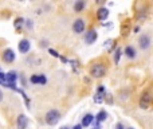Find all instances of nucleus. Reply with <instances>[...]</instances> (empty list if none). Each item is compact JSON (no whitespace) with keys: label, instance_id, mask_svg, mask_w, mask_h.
Segmentation results:
<instances>
[{"label":"nucleus","instance_id":"obj_7","mask_svg":"<svg viewBox=\"0 0 153 129\" xmlns=\"http://www.w3.org/2000/svg\"><path fill=\"white\" fill-rule=\"evenodd\" d=\"M138 45H140V47L143 48V50H146V48L151 46V38H149L148 35H141L140 39H138Z\"/></svg>","mask_w":153,"mask_h":129},{"label":"nucleus","instance_id":"obj_4","mask_svg":"<svg viewBox=\"0 0 153 129\" xmlns=\"http://www.w3.org/2000/svg\"><path fill=\"white\" fill-rule=\"evenodd\" d=\"M97 38H98L97 31H94V30H90V31H87L86 35H85V42H86L87 45H93V43L97 40Z\"/></svg>","mask_w":153,"mask_h":129},{"label":"nucleus","instance_id":"obj_1","mask_svg":"<svg viewBox=\"0 0 153 129\" xmlns=\"http://www.w3.org/2000/svg\"><path fill=\"white\" fill-rule=\"evenodd\" d=\"M106 74V66L103 63H94L90 69V75L94 78H101Z\"/></svg>","mask_w":153,"mask_h":129},{"label":"nucleus","instance_id":"obj_24","mask_svg":"<svg viewBox=\"0 0 153 129\" xmlns=\"http://www.w3.org/2000/svg\"><path fill=\"white\" fill-rule=\"evenodd\" d=\"M73 129H82V125H75Z\"/></svg>","mask_w":153,"mask_h":129},{"label":"nucleus","instance_id":"obj_2","mask_svg":"<svg viewBox=\"0 0 153 129\" xmlns=\"http://www.w3.org/2000/svg\"><path fill=\"white\" fill-rule=\"evenodd\" d=\"M59 120H61V113H59L58 110H55V109H51V110H48L47 114H46V122H47L48 125L58 124Z\"/></svg>","mask_w":153,"mask_h":129},{"label":"nucleus","instance_id":"obj_28","mask_svg":"<svg viewBox=\"0 0 153 129\" xmlns=\"http://www.w3.org/2000/svg\"><path fill=\"white\" fill-rule=\"evenodd\" d=\"M129 129H132V128H129Z\"/></svg>","mask_w":153,"mask_h":129},{"label":"nucleus","instance_id":"obj_9","mask_svg":"<svg viewBox=\"0 0 153 129\" xmlns=\"http://www.w3.org/2000/svg\"><path fill=\"white\" fill-rule=\"evenodd\" d=\"M30 47H31V43H30V40L27 39H22L20 42H19V51L20 53H28L30 51Z\"/></svg>","mask_w":153,"mask_h":129},{"label":"nucleus","instance_id":"obj_12","mask_svg":"<svg viewBox=\"0 0 153 129\" xmlns=\"http://www.w3.org/2000/svg\"><path fill=\"white\" fill-rule=\"evenodd\" d=\"M97 16L100 20H106V19L109 18V10L105 7H101L100 10L97 11Z\"/></svg>","mask_w":153,"mask_h":129},{"label":"nucleus","instance_id":"obj_11","mask_svg":"<svg viewBox=\"0 0 153 129\" xmlns=\"http://www.w3.org/2000/svg\"><path fill=\"white\" fill-rule=\"evenodd\" d=\"M16 124H18V129H26L27 125H28V119H27L24 114H20V116L18 117Z\"/></svg>","mask_w":153,"mask_h":129},{"label":"nucleus","instance_id":"obj_13","mask_svg":"<svg viewBox=\"0 0 153 129\" xmlns=\"http://www.w3.org/2000/svg\"><path fill=\"white\" fill-rule=\"evenodd\" d=\"M130 31V22L129 20H125L124 23L121 24V35L122 37H126Z\"/></svg>","mask_w":153,"mask_h":129},{"label":"nucleus","instance_id":"obj_20","mask_svg":"<svg viewBox=\"0 0 153 129\" xmlns=\"http://www.w3.org/2000/svg\"><path fill=\"white\" fill-rule=\"evenodd\" d=\"M48 53H50L53 57H55V58H61V55H59V54L56 53L55 50H53V48H48Z\"/></svg>","mask_w":153,"mask_h":129},{"label":"nucleus","instance_id":"obj_23","mask_svg":"<svg viewBox=\"0 0 153 129\" xmlns=\"http://www.w3.org/2000/svg\"><path fill=\"white\" fill-rule=\"evenodd\" d=\"M116 129H124V127H122L121 124H117V127H116Z\"/></svg>","mask_w":153,"mask_h":129},{"label":"nucleus","instance_id":"obj_3","mask_svg":"<svg viewBox=\"0 0 153 129\" xmlns=\"http://www.w3.org/2000/svg\"><path fill=\"white\" fill-rule=\"evenodd\" d=\"M151 101H152V97L149 93H143V95H141L140 98V102H138V105H140L141 109H148L149 105H151Z\"/></svg>","mask_w":153,"mask_h":129},{"label":"nucleus","instance_id":"obj_21","mask_svg":"<svg viewBox=\"0 0 153 129\" xmlns=\"http://www.w3.org/2000/svg\"><path fill=\"white\" fill-rule=\"evenodd\" d=\"M0 85H5V74L0 73Z\"/></svg>","mask_w":153,"mask_h":129},{"label":"nucleus","instance_id":"obj_8","mask_svg":"<svg viewBox=\"0 0 153 129\" xmlns=\"http://www.w3.org/2000/svg\"><path fill=\"white\" fill-rule=\"evenodd\" d=\"M103 100H105V87L100 86L98 87V90H97V94L94 95V102L95 104H101Z\"/></svg>","mask_w":153,"mask_h":129},{"label":"nucleus","instance_id":"obj_27","mask_svg":"<svg viewBox=\"0 0 153 129\" xmlns=\"http://www.w3.org/2000/svg\"><path fill=\"white\" fill-rule=\"evenodd\" d=\"M0 73H1V70H0Z\"/></svg>","mask_w":153,"mask_h":129},{"label":"nucleus","instance_id":"obj_22","mask_svg":"<svg viewBox=\"0 0 153 129\" xmlns=\"http://www.w3.org/2000/svg\"><path fill=\"white\" fill-rule=\"evenodd\" d=\"M27 27H28V28H31L32 27V22L31 20H27Z\"/></svg>","mask_w":153,"mask_h":129},{"label":"nucleus","instance_id":"obj_14","mask_svg":"<svg viewBox=\"0 0 153 129\" xmlns=\"http://www.w3.org/2000/svg\"><path fill=\"white\" fill-rule=\"evenodd\" d=\"M125 54H126V57H128V58H130V59L136 58L134 47H132V46H126V47H125Z\"/></svg>","mask_w":153,"mask_h":129},{"label":"nucleus","instance_id":"obj_19","mask_svg":"<svg viewBox=\"0 0 153 129\" xmlns=\"http://www.w3.org/2000/svg\"><path fill=\"white\" fill-rule=\"evenodd\" d=\"M23 23H24V19L23 18H18L15 20V23H13V26H15V28H20V27L23 26Z\"/></svg>","mask_w":153,"mask_h":129},{"label":"nucleus","instance_id":"obj_15","mask_svg":"<svg viewBox=\"0 0 153 129\" xmlns=\"http://www.w3.org/2000/svg\"><path fill=\"white\" fill-rule=\"evenodd\" d=\"M93 121H94V117H93L91 114H86V116L82 119V124L81 125H82V127H89Z\"/></svg>","mask_w":153,"mask_h":129},{"label":"nucleus","instance_id":"obj_25","mask_svg":"<svg viewBox=\"0 0 153 129\" xmlns=\"http://www.w3.org/2000/svg\"><path fill=\"white\" fill-rule=\"evenodd\" d=\"M140 31V27H134V32H138Z\"/></svg>","mask_w":153,"mask_h":129},{"label":"nucleus","instance_id":"obj_17","mask_svg":"<svg viewBox=\"0 0 153 129\" xmlns=\"http://www.w3.org/2000/svg\"><path fill=\"white\" fill-rule=\"evenodd\" d=\"M106 117H108L106 112L105 110H101L100 113L97 114V117H95V121H97V122H102V121H105V120H106Z\"/></svg>","mask_w":153,"mask_h":129},{"label":"nucleus","instance_id":"obj_16","mask_svg":"<svg viewBox=\"0 0 153 129\" xmlns=\"http://www.w3.org/2000/svg\"><path fill=\"white\" fill-rule=\"evenodd\" d=\"M85 7H86V3H85L83 0H78L74 4V11L75 12H81V11H83Z\"/></svg>","mask_w":153,"mask_h":129},{"label":"nucleus","instance_id":"obj_18","mask_svg":"<svg viewBox=\"0 0 153 129\" xmlns=\"http://www.w3.org/2000/svg\"><path fill=\"white\" fill-rule=\"evenodd\" d=\"M121 54H122V50H121V48H117V50H116V54H114V62H116V63H118V62H120Z\"/></svg>","mask_w":153,"mask_h":129},{"label":"nucleus","instance_id":"obj_26","mask_svg":"<svg viewBox=\"0 0 153 129\" xmlns=\"http://www.w3.org/2000/svg\"><path fill=\"white\" fill-rule=\"evenodd\" d=\"M3 100V93H1V90H0V101Z\"/></svg>","mask_w":153,"mask_h":129},{"label":"nucleus","instance_id":"obj_6","mask_svg":"<svg viewBox=\"0 0 153 129\" xmlns=\"http://www.w3.org/2000/svg\"><path fill=\"white\" fill-rule=\"evenodd\" d=\"M30 82H31V84L45 85L46 82H47V79H46V77L43 75V74H34V75H31V78H30Z\"/></svg>","mask_w":153,"mask_h":129},{"label":"nucleus","instance_id":"obj_10","mask_svg":"<svg viewBox=\"0 0 153 129\" xmlns=\"http://www.w3.org/2000/svg\"><path fill=\"white\" fill-rule=\"evenodd\" d=\"M3 59H4V62H7V63H12V62L15 61V54H13V51L11 50V48L5 50L4 54H3Z\"/></svg>","mask_w":153,"mask_h":129},{"label":"nucleus","instance_id":"obj_5","mask_svg":"<svg viewBox=\"0 0 153 129\" xmlns=\"http://www.w3.org/2000/svg\"><path fill=\"white\" fill-rule=\"evenodd\" d=\"M73 30H74V32H76V34H82V32L85 31L83 19H76V20L74 22V24H73Z\"/></svg>","mask_w":153,"mask_h":129}]
</instances>
